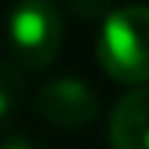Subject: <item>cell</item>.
I'll list each match as a JSON object with an SVG mask.
<instances>
[{"instance_id": "cell-1", "label": "cell", "mask_w": 149, "mask_h": 149, "mask_svg": "<svg viewBox=\"0 0 149 149\" xmlns=\"http://www.w3.org/2000/svg\"><path fill=\"white\" fill-rule=\"evenodd\" d=\"M97 64L125 85L149 82V6H122L97 33Z\"/></svg>"}, {"instance_id": "cell-2", "label": "cell", "mask_w": 149, "mask_h": 149, "mask_svg": "<svg viewBox=\"0 0 149 149\" xmlns=\"http://www.w3.org/2000/svg\"><path fill=\"white\" fill-rule=\"evenodd\" d=\"M64 40V18L52 0H18L9 18L12 58L24 70H43L55 61Z\"/></svg>"}, {"instance_id": "cell-3", "label": "cell", "mask_w": 149, "mask_h": 149, "mask_svg": "<svg viewBox=\"0 0 149 149\" xmlns=\"http://www.w3.org/2000/svg\"><path fill=\"white\" fill-rule=\"evenodd\" d=\"M37 110L43 119H49L58 128H88L100 113V104L94 91L82 79L61 76L43 85L37 94Z\"/></svg>"}, {"instance_id": "cell-4", "label": "cell", "mask_w": 149, "mask_h": 149, "mask_svg": "<svg viewBox=\"0 0 149 149\" xmlns=\"http://www.w3.org/2000/svg\"><path fill=\"white\" fill-rule=\"evenodd\" d=\"M113 149H149V85L119 97L110 116Z\"/></svg>"}, {"instance_id": "cell-5", "label": "cell", "mask_w": 149, "mask_h": 149, "mask_svg": "<svg viewBox=\"0 0 149 149\" xmlns=\"http://www.w3.org/2000/svg\"><path fill=\"white\" fill-rule=\"evenodd\" d=\"M70 9L76 12L82 22H100V24L113 15L110 12V0H70Z\"/></svg>"}, {"instance_id": "cell-6", "label": "cell", "mask_w": 149, "mask_h": 149, "mask_svg": "<svg viewBox=\"0 0 149 149\" xmlns=\"http://www.w3.org/2000/svg\"><path fill=\"white\" fill-rule=\"evenodd\" d=\"M3 149H40V146H33L28 137H6V146Z\"/></svg>"}]
</instances>
